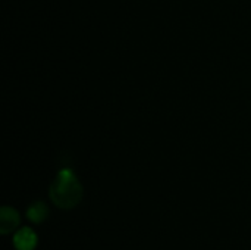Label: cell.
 Returning a JSON list of instances; mask_svg holds the SVG:
<instances>
[{"mask_svg":"<svg viewBox=\"0 0 251 250\" xmlns=\"http://www.w3.org/2000/svg\"><path fill=\"white\" fill-rule=\"evenodd\" d=\"M82 197V187L71 169H62L50 186V199L62 209H71L79 203Z\"/></svg>","mask_w":251,"mask_h":250,"instance_id":"obj_1","label":"cell"},{"mask_svg":"<svg viewBox=\"0 0 251 250\" xmlns=\"http://www.w3.org/2000/svg\"><path fill=\"white\" fill-rule=\"evenodd\" d=\"M13 245L18 250H34L37 246V236L31 228L25 227L15 234Z\"/></svg>","mask_w":251,"mask_h":250,"instance_id":"obj_2","label":"cell"},{"mask_svg":"<svg viewBox=\"0 0 251 250\" xmlns=\"http://www.w3.org/2000/svg\"><path fill=\"white\" fill-rule=\"evenodd\" d=\"M19 224V214L9 206H3L0 212V231L1 234H7L13 231Z\"/></svg>","mask_w":251,"mask_h":250,"instance_id":"obj_3","label":"cell"},{"mask_svg":"<svg viewBox=\"0 0 251 250\" xmlns=\"http://www.w3.org/2000/svg\"><path fill=\"white\" fill-rule=\"evenodd\" d=\"M47 215H49V211H47V208H46V205H44L43 202H35V203H32V205L29 206L28 212H26V217H28L32 222H35V224H41V222L46 220Z\"/></svg>","mask_w":251,"mask_h":250,"instance_id":"obj_4","label":"cell"}]
</instances>
